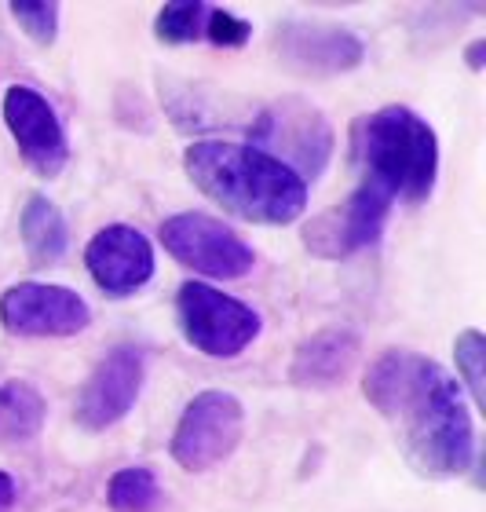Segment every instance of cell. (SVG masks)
Listing matches in <instances>:
<instances>
[{"instance_id": "obj_23", "label": "cell", "mask_w": 486, "mask_h": 512, "mask_svg": "<svg viewBox=\"0 0 486 512\" xmlns=\"http://www.w3.org/2000/svg\"><path fill=\"white\" fill-rule=\"evenodd\" d=\"M483 48H486V41H476L472 44V48H468V66H472V70H483Z\"/></svg>"}, {"instance_id": "obj_22", "label": "cell", "mask_w": 486, "mask_h": 512, "mask_svg": "<svg viewBox=\"0 0 486 512\" xmlns=\"http://www.w3.org/2000/svg\"><path fill=\"white\" fill-rule=\"evenodd\" d=\"M15 498H19V487H15V476L0 469V512L15 509Z\"/></svg>"}, {"instance_id": "obj_9", "label": "cell", "mask_w": 486, "mask_h": 512, "mask_svg": "<svg viewBox=\"0 0 486 512\" xmlns=\"http://www.w3.org/2000/svg\"><path fill=\"white\" fill-rule=\"evenodd\" d=\"M391 198L359 183L344 205L311 216L304 224V249L322 260H348V256L373 249L381 242L384 224L391 216Z\"/></svg>"}, {"instance_id": "obj_12", "label": "cell", "mask_w": 486, "mask_h": 512, "mask_svg": "<svg viewBox=\"0 0 486 512\" xmlns=\"http://www.w3.org/2000/svg\"><path fill=\"white\" fill-rule=\"evenodd\" d=\"M275 52L293 74L337 77L359 70L366 59V44L359 33L344 30L337 22L289 19L275 30Z\"/></svg>"}, {"instance_id": "obj_15", "label": "cell", "mask_w": 486, "mask_h": 512, "mask_svg": "<svg viewBox=\"0 0 486 512\" xmlns=\"http://www.w3.org/2000/svg\"><path fill=\"white\" fill-rule=\"evenodd\" d=\"M19 231L22 242H26V253L37 267H52L59 264L70 249V227H66L63 209L44 198V194H30L26 205H22L19 216Z\"/></svg>"}, {"instance_id": "obj_11", "label": "cell", "mask_w": 486, "mask_h": 512, "mask_svg": "<svg viewBox=\"0 0 486 512\" xmlns=\"http://www.w3.org/2000/svg\"><path fill=\"white\" fill-rule=\"evenodd\" d=\"M143 381H147V352L136 344L110 348L77 395V425L88 432H106L121 425L139 403Z\"/></svg>"}, {"instance_id": "obj_3", "label": "cell", "mask_w": 486, "mask_h": 512, "mask_svg": "<svg viewBox=\"0 0 486 512\" xmlns=\"http://www.w3.org/2000/svg\"><path fill=\"white\" fill-rule=\"evenodd\" d=\"M351 161L359 183L402 205L432 198L439 180V136L410 107H381L351 125Z\"/></svg>"}, {"instance_id": "obj_14", "label": "cell", "mask_w": 486, "mask_h": 512, "mask_svg": "<svg viewBox=\"0 0 486 512\" xmlns=\"http://www.w3.org/2000/svg\"><path fill=\"white\" fill-rule=\"evenodd\" d=\"M362 355V333L355 326H326L296 344L289 381L307 392H326L337 388L355 370Z\"/></svg>"}, {"instance_id": "obj_2", "label": "cell", "mask_w": 486, "mask_h": 512, "mask_svg": "<svg viewBox=\"0 0 486 512\" xmlns=\"http://www.w3.org/2000/svg\"><path fill=\"white\" fill-rule=\"evenodd\" d=\"M183 172L223 213L260 227H289L307 213V187L264 150L231 139H198L183 154Z\"/></svg>"}, {"instance_id": "obj_13", "label": "cell", "mask_w": 486, "mask_h": 512, "mask_svg": "<svg viewBox=\"0 0 486 512\" xmlns=\"http://www.w3.org/2000/svg\"><path fill=\"white\" fill-rule=\"evenodd\" d=\"M85 267L99 293L110 300H125L154 278V242L128 224H110L92 235L85 246Z\"/></svg>"}, {"instance_id": "obj_21", "label": "cell", "mask_w": 486, "mask_h": 512, "mask_svg": "<svg viewBox=\"0 0 486 512\" xmlns=\"http://www.w3.org/2000/svg\"><path fill=\"white\" fill-rule=\"evenodd\" d=\"M249 37H253V22L212 4L209 19H205V41H212L216 48H242V44H249Z\"/></svg>"}, {"instance_id": "obj_5", "label": "cell", "mask_w": 486, "mask_h": 512, "mask_svg": "<svg viewBox=\"0 0 486 512\" xmlns=\"http://www.w3.org/2000/svg\"><path fill=\"white\" fill-rule=\"evenodd\" d=\"M176 319H180L183 341L209 359L242 355L264 330V319L253 304L198 278L176 289Z\"/></svg>"}, {"instance_id": "obj_19", "label": "cell", "mask_w": 486, "mask_h": 512, "mask_svg": "<svg viewBox=\"0 0 486 512\" xmlns=\"http://www.w3.org/2000/svg\"><path fill=\"white\" fill-rule=\"evenodd\" d=\"M454 359H457V381L461 388H468L472 395V403H483V388H486V377H483V363H486V344H483V333L479 330H465L461 337L454 341Z\"/></svg>"}, {"instance_id": "obj_10", "label": "cell", "mask_w": 486, "mask_h": 512, "mask_svg": "<svg viewBox=\"0 0 486 512\" xmlns=\"http://www.w3.org/2000/svg\"><path fill=\"white\" fill-rule=\"evenodd\" d=\"M0 322L15 337H77L92 326V308L70 286L19 282L0 293Z\"/></svg>"}, {"instance_id": "obj_7", "label": "cell", "mask_w": 486, "mask_h": 512, "mask_svg": "<svg viewBox=\"0 0 486 512\" xmlns=\"http://www.w3.org/2000/svg\"><path fill=\"white\" fill-rule=\"evenodd\" d=\"M158 238L172 260L201 278L234 282L256 267L253 246L231 224L209 213H176L158 227Z\"/></svg>"}, {"instance_id": "obj_18", "label": "cell", "mask_w": 486, "mask_h": 512, "mask_svg": "<svg viewBox=\"0 0 486 512\" xmlns=\"http://www.w3.org/2000/svg\"><path fill=\"white\" fill-rule=\"evenodd\" d=\"M212 4L201 0H176V4H161L154 33L161 44H194L205 41V19H209Z\"/></svg>"}, {"instance_id": "obj_1", "label": "cell", "mask_w": 486, "mask_h": 512, "mask_svg": "<svg viewBox=\"0 0 486 512\" xmlns=\"http://www.w3.org/2000/svg\"><path fill=\"white\" fill-rule=\"evenodd\" d=\"M362 395L395 428L399 447L428 480L476 465V421L465 388L443 363L413 348H384L362 377Z\"/></svg>"}, {"instance_id": "obj_8", "label": "cell", "mask_w": 486, "mask_h": 512, "mask_svg": "<svg viewBox=\"0 0 486 512\" xmlns=\"http://www.w3.org/2000/svg\"><path fill=\"white\" fill-rule=\"evenodd\" d=\"M0 114H4V125H8L22 161L41 180H55L70 161V136H66L63 118L48 103V96L30 85H8Z\"/></svg>"}, {"instance_id": "obj_17", "label": "cell", "mask_w": 486, "mask_h": 512, "mask_svg": "<svg viewBox=\"0 0 486 512\" xmlns=\"http://www.w3.org/2000/svg\"><path fill=\"white\" fill-rule=\"evenodd\" d=\"M106 505L114 512H161L165 509V491L154 469L128 465L114 472L106 483Z\"/></svg>"}, {"instance_id": "obj_6", "label": "cell", "mask_w": 486, "mask_h": 512, "mask_svg": "<svg viewBox=\"0 0 486 512\" xmlns=\"http://www.w3.org/2000/svg\"><path fill=\"white\" fill-rule=\"evenodd\" d=\"M245 436V406L238 395L209 388L198 392L183 406L180 425L172 432L169 454L183 472H212L242 447Z\"/></svg>"}, {"instance_id": "obj_16", "label": "cell", "mask_w": 486, "mask_h": 512, "mask_svg": "<svg viewBox=\"0 0 486 512\" xmlns=\"http://www.w3.org/2000/svg\"><path fill=\"white\" fill-rule=\"evenodd\" d=\"M48 403L33 381H0V447H22L44 432Z\"/></svg>"}, {"instance_id": "obj_20", "label": "cell", "mask_w": 486, "mask_h": 512, "mask_svg": "<svg viewBox=\"0 0 486 512\" xmlns=\"http://www.w3.org/2000/svg\"><path fill=\"white\" fill-rule=\"evenodd\" d=\"M8 8H11V19L19 22V30L33 44H52L59 37V4H48V0H15Z\"/></svg>"}, {"instance_id": "obj_4", "label": "cell", "mask_w": 486, "mask_h": 512, "mask_svg": "<svg viewBox=\"0 0 486 512\" xmlns=\"http://www.w3.org/2000/svg\"><path fill=\"white\" fill-rule=\"evenodd\" d=\"M249 147L282 161L286 169H293L311 187V180H318L326 172L337 136H333V125L315 103L286 96L249 121Z\"/></svg>"}]
</instances>
